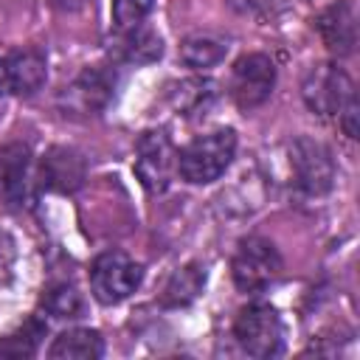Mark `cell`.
I'll list each match as a JSON object with an SVG mask.
<instances>
[{
  "mask_svg": "<svg viewBox=\"0 0 360 360\" xmlns=\"http://www.w3.org/2000/svg\"><path fill=\"white\" fill-rule=\"evenodd\" d=\"M301 96H304V104L315 115L338 118V112L346 107V101L357 93L343 68H338L335 62H318L315 68L307 70V76L301 82Z\"/></svg>",
  "mask_w": 360,
  "mask_h": 360,
  "instance_id": "cell-5",
  "label": "cell"
},
{
  "mask_svg": "<svg viewBox=\"0 0 360 360\" xmlns=\"http://www.w3.org/2000/svg\"><path fill=\"white\" fill-rule=\"evenodd\" d=\"M276 87V65L264 53H245L233 62L231 70V96L236 107L253 110L270 98Z\"/></svg>",
  "mask_w": 360,
  "mask_h": 360,
  "instance_id": "cell-8",
  "label": "cell"
},
{
  "mask_svg": "<svg viewBox=\"0 0 360 360\" xmlns=\"http://www.w3.org/2000/svg\"><path fill=\"white\" fill-rule=\"evenodd\" d=\"M281 270H284L281 253L270 239L245 236L236 245V253H233V262H231V276H233L236 290H242L248 295L264 292L281 276Z\"/></svg>",
  "mask_w": 360,
  "mask_h": 360,
  "instance_id": "cell-2",
  "label": "cell"
},
{
  "mask_svg": "<svg viewBox=\"0 0 360 360\" xmlns=\"http://www.w3.org/2000/svg\"><path fill=\"white\" fill-rule=\"evenodd\" d=\"M84 3H87V0H53V6L62 8V11H79Z\"/></svg>",
  "mask_w": 360,
  "mask_h": 360,
  "instance_id": "cell-26",
  "label": "cell"
},
{
  "mask_svg": "<svg viewBox=\"0 0 360 360\" xmlns=\"http://www.w3.org/2000/svg\"><path fill=\"white\" fill-rule=\"evenodd\" d=\"M8 65V79H11V93L17 96H34L45 79H48V65L45 56L34 48H22L6 56Z\"/></svg>",
  "mask_w": 360,
  "mask_h": 360,
  "instance_id": "cell-13",
  "label": "cell"
},
{
  "mask_svg": "<svg viewBox=\"0 0 360 360\" xmlns=\"http://www.w3.org/2000/svg\"><path fill=\"white\" fill-rule=\"evenodd\" d=\"M228 56V39L219 34H191L180 45V62L191 70H208Z\"/></svg>",
  "mask_w": 360,
  "mask_h": 360,
  "instance_id": "cell-15",
  "label": "cell"
},
{
  "mask_svg": "<svg viewBox=\"0 0 360 360\" xmlns=\"http://www.w3.org/2000/svg\"><path fill=\"white\" fill-rule=\"evenodd\" d=\"M177 172V152L163 129H146L135 143V174L141 186L152 194L169 188L172 174Z\"/></svg>",
  "mask_w": 360,
  "mask_h": 360,
  "instance_id": "cell-7",
  "label": "cell"
},
{
  "mask_svg": "<svg viewBox=\"0 0 360 360\" xmlns=\"http://www.w3.org/2000/svg\"><path fill=\"white\" fill-rule=\"evenodd\" d=\"M104 354V338L96 329H68L53 338L48 357L53 360H98Z\"/></svg>",
  "mask_w": 360,
  "mask_h": 360,
  "instance_id": "cell-14",
  "label": "cell"
},
{
  "mask_svg": "<svg viewBox=\"0 0 360 360\" xmlns=\"http://www.w3.org/2000/svg\"><path fill=\"white\" fill-rule=\"evenodd\" d=\"M236 155V132L233 129H211L197 135L177 155V172L191 186H208L219 180Z\"/></svg>",
  "mask_w": 360,
  "mask_h": 360,
  "instance_id": "cell-1",
  "label": "cell"
},
{
  "mask_svg": "<svg viewBox=\"0 0 360 360\" xmlns=\"http://www.w3.org/2000/svg\"><path fill=\"white\" fill-rule=\"evenodd\" d=\"M357 115H360V112H357V96H352V98L346 101V107L338 112L340 127H343V132H346L352 141H354V138H357V132H360V129H357Z\"/></svg>",
  "mask_w": 360,
  "mask_h": 360,
  "instance_id": "cell-23",
  "label": "cell"
},
{
  "mask_svg": "<svg viewBox=\"0 0 360 360\" xmlns=\"http://www.w3.org/2000/svg\"><path fill=\"white\" fill-rule=\"evenodd\" d=\"M233 338L239 349L250 357H276L284 352V326L270 304L253 301L239 309L233 321Z\"/></svg>",
  "mask_w": 360,
  "mask_h": 360,
  "instance_id": "cell-3",
  "label": "cell"
},
{
  "mask_svg": "<svg viewBox=\"0 0 360 360\" xmlns=\"http://www.w3.org/2000/svg\"><path fill=\"white\" fill-rule=\"evenodd\" d=\"M143 281V264L121 250L98 253L90 264V290L101 304H121Z\"/></svg>",
  "mask_w": 360,
  "mask_h": 360,
  "instance_id": "cell-4",
  "label": "cell"
},
{
  "mask_svg": "<svg viewBox=\"0 0 360 360\" xmlns=\"http://www.w3.org/2000/svg\"><path fill=\"white\" fill-rule=\"evenodd\" d=\"M14 262H17V245L6 231H0V287H6L11 281Z\"/></svg>",
  "mask_w": 360,
  "mask_h": 360,
  "instance_id": "cell-22",
  "label": "cell"
},
{
  "mask_svg": "<svg viewBox=\"0 0 360 360\" xmlns=\"http://www.w3.org/2000/svg\"><path fill=\"white\" fill-rule=\"evenodd\" d=\"M45 335V323L39 318H28L14 335L3 338L0 340V354H8V357H31L39 346Z\"/></svg>",
  "mask_w": 360,
  "mask_h": 360,
  "instance_id": "cell-19",
  "label": "cell"
},
{
  "mask_svg": "<svg viewBox=\"0 0 360 360\" xmlns=\"http://www.w3.org/2000/svg\"><path fill=\"white\" fill-rule=\"evenodd\" d=\"M84 180V160L73 149L56 146L42 160V186L53 191H73Z\"/></svg>",
  "mask_w": 360,
  "mask_h": 360,
  "instance_id": "cell-12",
  "label": "cell"
},
{
  "mask_svg": "<svg viewBox=\"0 0 360 360\" xmlns=\"http://www.w3.org/2000/svg\"><path fill=\"white\" fill-rule=\"evenodd\" d=\"M214 82H202V79H191V82H183L174 93V104L180 112L186 115H194V112H202L211 101H214Z\"/></svg>",
  "mask_w": 360,
  "mask_h": 360,
  "instance_id": "cell-20",
  "label": "cell"
},
{
  "mask_svg": "<svg viewBox=\"0 0 360 360\" xmlns=\"http://www.w3.org/2000/svg\"><path fill=\"white\" fill-rule=\"evenodd\" d=\"M290 172L295 188L307 197H321L335 186L332 152L315 138H295L290 143Z\"/></svg>",
  "mask_w": 360,
  "mask_h": 360,
  "instance_id": "cell-6",
  "label": "cell"
},
{
  "mask_svg": "<svg viewBox=\"0 0 360 360\" xmlns=\"http://www.w3.org/2000/svg\"><path fill=\"white\" fill-rule=\"evenodd\" d=\"M202 287H205V267H202L200 262H188V264H183V267H177V270L172 273V278H169L166 287H163L160 301H163V307H169V309L188 307V304L202 292Z\"/></svg>",
  "mask_w": 360,
  "mask_h": 360,
  "instance_id": "cell-16",
  "label": "cell"
},
{
  "mask_svg": "<svg viewBox=\"0 0 360 360\" xmlns=\"http://www.w3.org/2000/svg\"><path fill=\"white\" fill-rule=\"evenodd\" d=\"M42 307L51 318L56 321H76L84 312V301L82 292L73 284H56L42 295Z\"/></svg>",
  "mask_w": 360,
  "mask_h": 360,
  "instance_id": "cell-18",
  "label": "cell"
},
{
  "mask_svg": "<svg viewBox=\"0 0 360 360\" xmlns=\"http://www.w3.org/2000/svg\"><path fill=\"white\" fill-rule=\"evenodd\" d=\"M115 76L104 68H84L70 84L62 87L59 93V107L65 115H98L110 98H112Z\"/></svg>",
  "mask_w": 360,
  "mask_h": 360,
  "instance_id": "cell-9",
  "label": "cell"
},
{
  "mask_svg": "<svg viewBox=\"0 0 360 360\" xmlns=\"http://www.w3.org/2000/svg\"><path fill=\"white\" fill-rule=\"evenodd\" d=\"M323 45L332 56H349L357 45V3L354 0H338L329 8L318 14L315 22Z\"/></svg>",
  "mask_w": 360,
  "mask_h": 360,
  "instance_id": "cell-10",
  "label": "cell"
},
{
  "mask_svg": "<svg viewBox=\"0 0 360 360\" xmlns=\"http://www.w3.org/2000/svg\"><path fill=\"white\" fill-rule=\"evenodd\" d=\"M118 56L129 65H149V62H158L163 56V39L158 31L146 28L143 22L129 28V31H121V42H118Z\"/></svg>",
  "mask_w": 360,
  "mask_h": 360,
  "instance_id": "cell-17",
  "label": "cell"
},
{
  "mask_svg": "<svg viewBox=\"0 0 360 360\" xmlns=\"http://www.w3.org/2000/svg\"><path fill=\"white\" fill-rule=\"evenodd\" d=\"M0 194L11 205H25L31 197V152L22 143H11L0 152Z\"/></svg>",
  "mask_w": 360,
  "mask_h": 360,
  "instance_id": "cell-11",
  "label": "cell"
},
{
  "mask_svg": "<svg viewBox=\"0 0 360 360\" xmlns=\"http://www.w3.org/2000/svg\"><path fill=\"white\" fill-rule=\"evenodd\" d=\"M155 0H112V22L118 31H129L135 25H141L149 11H152Z\"/></svg>",
  "mask_w": 360,
  "mask_h": 360,
  "instance_id": "cell-21",
  "label": "cell"
},
{
  "mask_svg": "<svg viewBox=\"0 0 360 360\" xmlns=\"http://www.w3.org/2000/svg\"><path fill=\"white\" fill-rule=\"evenodd\" d=\"M11 93V79H8V65L6 59H0V96H8Z\"/></svg>",
  "mask_w": 360,
  "mask_h": 360,
  "instance_id": "cell-25",
  "label": "cell"
},
{
  "mask_svg": "<svg viewBox=\"0 0 360 360\" xmlns=\"http://www.w3.org/2000/svg\"><path fill=\"white\" fill-rule=\"evenodd\" d=\"M236 14H245V17H256V14H262L267 6H270V0H225Z\"/></svg>",
  "mask_w": 360,
  "mask_h": 360,
  "instance_id": "cell-24",
  "label": "cell"
}]
</instances>
